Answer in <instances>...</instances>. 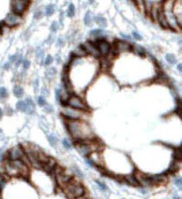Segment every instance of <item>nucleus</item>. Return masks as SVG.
<instances>
[{
    "label": "nucleus",
    "mask_w": 182,
    "mask_h": 199,
    "mask_svg": "<svg viewBox=\"0 0 182 199\" xmlns=\"http://www.w3.org/2000/svg\"><path fill=\"white\" fill-rule=\"evenodd\" d=\"M9 66H10V64H9V63H5V65H4V69H9Z\"/></svg>",
    "instance_id": "nucleus-44"
},
{
    "label": "nucleus",
    "mask_w": 182,
    "mask_h": 199,
    "mask_svg": "<svg viewBox=\"0 0 182 199\" xmlns=\"http://www.w3.org/2000/svg\"><path fill=\"white\" fill-rule=\"evenodd\" d=\"M28 5V0H12L11 6L13 13L18 15H21L25 12Z\"/></svg>",
    "instance_id": "nucleus-6"
},
{
    "label": "nucleus",
    "mask_w": 182,
    "mask_h": 199,
    "mask_svg": "<svg viewBox=\"0 0 182 199\" xmlns=\"http://www.w3.org/2000/svg\"><path fill=\"white\" fill-rule=\"evenodd\" d=\"M23 89L20 86H15L14 88V94L15 95V97L17 98H21L23 96Z\"/></svg>",
    "instance_id": "nucleus-19"
},
{
    "label": "nucleus",
    "mask_w": 182,
    "mask_h": 199,
    "mask_svg": "<svg viewBox=\"0 0 182 199\" xmlns=\"http://www.w3.org/2000/svg\"><path fill=\"white\" fill-rule=\"evenodd\" d=\"M95 46L98 48V51L99 53H101V55L103 56H107L108 54H109L111 49H110V45L108 44L107 41H105L104 39H101V38H98L96 43H95Z\"/></svg>",
    "instance_id": "nucleus-10"
},
{
    "label": "nucleus",
    "mask_w": 182,
    "mask_h": 199,
    "mask_svg": "<svg viewBox=\"0 0 182 199\" xmlns=\"http://www.w3.org/2000/svg\"><path fill=\"white\" fill-rule=\"evenodd\" d=\"M47 139L52 146H55L58 142V139L54 135H47Z\"/></svg>",
    "instance_id": "nucleus-22"
},
{
    "label": "nucleus",
    "mask_w": 182,
    "mask_h": 199,
    "mask_svg": "<svg viewBox=\"0 0 182 199\" xmlns=\"http://www.w3.org/2000/svg\"><path fill=\"white\" fill-rule=\"evenodd\" d=\"M7 157H6L7 160H22L24 159L25 152L23 150V148L21 146H16L13 148L10 151L7 152Z\"/></svg>",
    "instance_id": "nucleus-7"
},
{
    "label": "nucleus",
    "mask_w": 182,
    "mask_h": 199,
    "mask_svg": "<svg viewBox=\"0 0 182 199\" xmlns=\"http://www.w3.org/2000/svg\"><path fill=\"white\" fill-rule=\"evenodd\" d=\"M173 199H180L179 197H173Z\"/></svg>",
    "instance_id": "nucleus-50"
},
{
    "label": "nucleus",
    "mask_w": 182,
    "mask_h": 199,
    "mask_svg": "<svg viewBox=\"0 0 182 199\" xmlns=\"http://www.w3.org/2000/svg\"><path fill=\"white\" fill-rule=\"evenodd\" d=\"M43 54H44V53H43V51L42 50H37V56L38 57V58H42V56H43Z\"/></svg>",
    "instance_id": "nucleus-39"
},
{
    "label": "nucleus",
    "mask_w": 182,
    "mask_h": 199,
    "mask_svg": "<svg viewBox=\"0 0 182 199\" xmlns=\"http://www.w3.org/2000/svg\"><path fill=\"white\" fill-rule=\"evenodd\" d=\"M84 22L86 26H90L92 24V16H91V13L87 12L84 18Z\"/></svg>",
    "instance_id": "nucleus-21"
},
{
    "label": "nucleus",
    "mask_w": 182,
    "mask_h": 199,
    "mask_svg": "<svg viewBox=\"0 0 182 199\" xmlns=\"http://www.w3.org/2000/svg\"><path fill=\"white\" fill-rule=\"evenodd\" d=\"M63 191L68 198L75 199L84 196V188L80 182L76 180L75 178H72L67 185L63 188Z\"/></svg>",
    "instance_id": "nucleus-3"
},
{
    "label": "nucleus",
    "mask_w": 182,
    "mask_h": 199,
    "mask_svg": "<svg viewBox=\"0 0 182 199\" xmlns=\"http://www.w3.org/2000/svg\"><path fill=\"white\" fill-rule=\"evenodd\" d=\"M182 6L181 0H175L173 7H172V13L175 16L177 22L179 26L181 28V20H182Z\"/></svg>",
    "instance_id": "nucleus-13"
},
{
    "label": "nucleus",
    "mask_w": 182,
    "mask_h": 199,
    "mask_svg": "<svg viewBox=\"0 0 182 199\" xmlns=\"http://www.w3.org/2000/svg\"><path fill=\"white\" fill-rule=\"evenodd\" d=\"M41 14H42V13H41V12H37V13H36V14H35V18H36V19H38V18H40Z\"/></svg>",
    "instance_id": "nucleus-42"
},
{
    "label": "nucleus",
    "mask_w": 182,
    "mask_h": 199,
    "mask_svg": "<svg viewBox=\"0 0 182 199\" xmlns=\"http://www.w3.org/2000/svg\"><path fill=\"white\" fill-rule=\"evenodd\" d=\"M178 69H179L180 71H182V66H181V64H179V66H178Z\"/></svg>",
    "instance_id": "nucleus-46"
},
{
    "label": "nucleus",
    "mask_w": 182,
    "mask_h": 199,
    "mask_svg": "<svg viewBox=\"0 0 182 199\" xmlns=\"http://www.w3.org/2000/svg\"><path fill=\"white\" fill-rule=\"evenodd\" d=\"M45 111L47 113H50L53 111V108L50 106V105H46V108H45Z\"/></svg>",
    "instance_id": "nucleus-38"
},
{
    "label": "nucleus",
    "mask_w": 182,
    "mask_h": 199,
    "mask_svg": "<svg viewBox=\"0 0 182 199\" xmlns=\"http://www.w3.org/2000/svg\"><path fill=\"white\" fill-rule=\"evenodd\" d=\"M2 116H3V111H2V109L0 108V117H1Z\"/></svg>",
    "instance_id": "nucleus-48"
},
{
    "label": "nucleus",
    "mask_w": 182,
    "mask_h": 199,
    "mask_svg": "<svg viewBox=\"0 0 182 199\" xmlns=\"http://www.w3.org/2000/svg\"><path fill=\"white\" fill-rule=\"evenodd\" d=\"M63 45H64V44H63V39L59 38V39H58V46H63Z\"/></svg>",
    "instance_id": "nucleus-43"
},
{
    "label": "nucleus",
    "mask_w": 182,
    "mask_h": 199,
    "mask_svg": "<svg viewBox=\"0 0 182 199\" xmlns=\"http://www.w3.org/2000/svg\"><path fill=\"white\" fill-rule=\"evenodd\" d=\"M123 179H124V180L128 185H131V186L137 187L140 185V184H139V182H138V180H137V179L135 178V176L134 175H132V174H130V175H126V176H124Z\"/></svg>",
    "instance_id": "nucleus-15"
},
{
    "label": "nucleus",
    "mask_w": 182,
    "mask_h": 199,
    "mask_svg": "<svg viewBox=\"0 0 182 199\" xmlns=\"http://www.w3.org/2000/svg\"><path fill=\"white\" fill-rule=\"evenodd\" d=\"M134 176L135 178L137 179V180H138L139 184H141L142 186H151V185H154L151 176H149V175L141 173V172H139V171H136Z\"/></svg>",
    "instance_id": "nucleus-11"
},
{
    "label": "nucleus",
    "mask_w": 182,
    "mask_h": 199,
    "mask_svg": "<svg viewBox=\"0 0 182 199\" xmlns=\"http://www.w3.org/2000/svg\"><path fill=\"white\" fill-rule=\"evenodd\" d=\"M62 144H63V146L65 147L66 148H71L70 143L67 141V139H63V141H62Z\"/></svg>",
    "instance_id": "nucleus-35"
},
{
    "label": "nucleus",
    "mask_w": 182,
    "mask_h": 199,
    "mask_svg": "<svg viewBox=\"0 0 182 199\" xmlns=\"http://www.w3.org/2000/svg\"><path fill=\"white\" fill-rule=\"evenodd\" d=\"M7 96V90L5 87L0 88V98H6Z\"/></svg>",
    "instance_id": "nucleus-27"
},
{
    "label": "nucleus",
    "mask_w": 182,
    "mask_h": 199,
    "mask_svg": "<svg viewBox=\"0 0 182 199\" xmlns=\"http://www.w3.org/2000/svg\"><path fill=\"white\" fill-rule=\"evenodd\" d=\"M89 2H90L91 4H93V3L94 2V0H89Z\"/></svg>",
    "instance_id": "nucleus-49"
},
{
    "label": "nucleus",
    "mask_w": 182,
    "mask_h": 199,
    "mask_svg": "<svg viewBox=\"0 0 182 199\" xmlns=\"http://www.w3.org/2000/svg\"><path fill=\"white\" fill-rule=\"evenodd\" d=\"M95 182L98 184V186L100 187V188H101V190H106L107 189V187H106V185L104 184V183H102V182H101L100 180H95Z\"/></svg>",
    "instance_id": "nucleus-28"
},
{
    "label": "nucleus",
    "mask_w": 182,
    "mask_h": 199,
    "mask_svg": "<svg viewBox=\"0 0 182 199\" xmlns=\"http://www.w3.org/2000/svg\"><path fill=\"white\" fill-rule=\"evenodd\" d=\"M132 51H133L134 53H136L138 55H140L141 57H144L146 55L145 50L141 46H132Z\"/></svg>",
    "instance_id": "nucleus-17"
},
{
    "label": "nucleus",
    "mask_w": 182,
    "mask_h": 199,
    "mask_svg": "<svg viewBox=\"0 0 182 199\" xmlns=\"http://www.w3.org/2000/svg\"><path fill=\"white\" fill-rule=\"evenodd\" d=\"M17 59V57H16V55H12V56H10V58H9V60L11 62H14L15 60Z\"/></svg>",
    "instance_id": "nucleus-41"
},
{
    "label": "nucleus",
    "mask_w": 182,
    "mask_h": 199,
    "mask_svg": "<svg viewBox=\"0 0 182 199\" xmlns=\"http://www.w3.org/2000/svg\"><path fill=\"white\" fill-rule=\"evenodd\" d=\"M22 63H23V68H24L25 69H28V68H29V66H30V62H29V61H28V60H23V62H22Z\"/></svg>",
    "instance_id": "nucleus-36"
},
{
    "label": "nucleus",
    "mask_w": 182,
    "mask_h": 199,
    "mask_svg": "<svg viewBox=\"0 0 182 199\" xmlns=\"http://www.w3.org/2000/svg\"><path fill=\"white\" fill-rule=\"evenodd\" d=\"M54 5H49L47 7H46V14L47 15V16H51L53 13H54V10H55V8H54Z\"/></svg>",
    "instance_id": "nucleus-23"
},
{
    "label": "nucleus",
    "mask_w": 182,
    "mask_h": 199,
    "mask_svg": "<svg viewBox=\"0 0 182 199\" xmlns=\"http://www.w3.org/2000/svg\"><path fill=\"white\" fill-rule=\"evenodd\" d=\"M114 51L116 54L122 53H127L132 51V45L126 41L116 40L114 43Z\"/></svg>",
    "instance_id": "nucleus-8"
},
{
    "label": "nucleus",
    "mask_w": 182,
    "mask_h": 199,
    "mask_svg": "<svg viewBox=\"0 0 182 199\" xmlns=\"http://www.w3.org/2000/svg\"><path fill=\"white\" fill-rule=\"evenodd\" d=\"M37 102H38V104L40 105V106H44V105H46V100L44 99V97H38L37 98Z\"/></svg>",
    "instance_id": "nucleus-31"
},
{
    "label": "nucleus",
    "mask_w": 182,
    "mask_h": 199,
    "mask_svg": "<svg viewBox=\"0 0 182 199\" xmlns=\"http://www.w3.org/2000/svg\"><path fill=\"white\" fill-rule=\"evenodd\" d=\"M175 184L179 187L180 188H182V179L180 178H175Z\"/></svg>",
    "instance_id": "nucleus-32"
},
{
    "label": "nucleus",
    "mask_w": 182,
    "mask_h": 199,
    "mask_svg": "<svg viewBox=\"0 0 182 199\" xmlns=\"http://www.w3.org/2000/svg\"><path fill=\"white\" fill-rule=\"evenodd\" d=\"M103 34V31L101 29H94V30H92L91 31V35L93 36V37H97L98 38H100Z\"/></svg>",
    "instance_id": "nucleus-26"
},
{
    "label": "nucleus",
    "mask_w": 182,
    "mask_h": 199,
    "mask_svg": "<svg viewBox=\"0 0 182 199\" xmlns=\"http://www.w3.org/2000/svg\"><path fill=\"white\" fill-rule=\"evenodd\" d=\"M67 131L75 142H80L86 139H95V136L91 126L83 120H67L66 122Z\"/></svg>",
    "instance_id": "nucleus-1"
},
{
    "label": "nucleus",
    "mask_w": 182,
    "mask_h": 199,
    "mask_svg": "<svg viewBox=\"0 0 182 199\" xmlns=\"http://www.w3.org/2000/svg\"><path fill=\"white\" fill-rule=\"evenodd\" d=\"M82 47L84 48V50L85 51L86 54H90L91 56L94 57V58H100L101 57V53H99L98 48L95 46L94 43L92 42H85Z\"/></svg>",
    "instance_id": "nucleus-12"
},
{
    "label": "nucleus",
    "mask_w": 182,
    "mask_h": 199,
    "mask_svg": "<svg viewBox=\"0 0 182 199\" xmlns=\"http://www.w3.org/2000/svg\"><path fill=\"white\" fill-rule=\"evenodd\" d=\"M61 115L67 120H78L83 117L82 110L73 108L71 107H63L61 110Z\"/></svg>",
    "instance_id": "nucleus-5"
},
{
    "label": "nucleus",
    "mask_w": 182,
    "mask_h": 199,
    "mask_svg": "<svg viewBox=\"0 0 182 199\" xmlns=\"http://www.w3.org/2000/svg\"><path fill=\"white\" fill-rule=\"evenodd\" d=\"M122 37L123 38H127V39H130V37H129L128 35H125V34H121Z\"/></svg>",
    "instance_id": "nucleus-45"
},
{
    "label": "nucleus",
    "mask_w": 182,
    "mask_h": 199,
    "mask_svg": "<svg viewBox=\"0 0 182 199\" xmlns=\"http://www.w3.org/2000/svg\"><path fill=\"white\" fill-rule=\"evenodd\" d=\"M85 55H86V53L84 50V48L82 46H79L76 49H75L74 53L72 54V58H81V57H84Z\"/></svg>",
    "instance_id": "nucleus-16"
},
{
    "label": "nucleus",
    "mask_w": 182,
    "mask_h": 199,
    "mask_svg": "<svg viewBox=\"0 0 182 199\" xmlns=\"http://www.w3.org/2000/svg\"><path fill=\"white\" fill-rule=\"evenodd\" d=\"M132 36H133V38H134L135 39L137 40H141L142 39V37L141 36V34H139L138 32H132Z\"/></svg>",
    "instance_id": "nucleus-33"
},
{
    "label": "nucleus",
    "mask_w": 182,
    "mask_h": 199,
    "mask_svg": "<svg viewBox=\"0 0 182 199\" xmlns=\"http://www.w3.org/2000/svg\"><path fill=\"white\" fill-rule=\"evenodd\" d=\"M4 173L9 177L27 178L29 170L22 160H7L4 165Z\"/></svg>",
    "instance_id": "nucleus-2"
},
{
    "label": "nucleus",
    "mask_w": 182,
    "mask_h": 199,
    "mask_svg": "<svg viewBox=\"0 0 182 199\" xmlns=\"http://www.w3.org/2000/svg\"><path fill=\"white\" fill-rule=\"evenodd\" d=\"M58 23L56 22V21H54L53 23H52V25H51V31H53V32H55L57 29H58Z\"/></svg>",
    "instance_id": "nucleus-29"
},
{
    "label": "nucleus",
    "mask_w": 182,
    "mask_h": 199,
    "mask_svg": "<svg viewBox=\"0 0 182 199\" xmlns=\"http://www.w3.org/2000/svg\"><path fill=\"white\" fill-rule=\"evenodd\" d=\"M95 21H96V23L98 24V25H100L101 28H104V27L107 26V20L104 18V17H102V16H96L95 17Z\"/></svg>",
    "instance_id": "nucleus-18"
},
{
    "label": "nucleus",
    "mask_w": 182,
    "mask_h": 199,
    "mask_svg": "<svg viewBox=\"0 0 182 199\" xmlns=\"http://www.w3.org/2000/svg\"><path fill=\"white\" fill-rule=\"evenodd\" d=\"M52 62H53V57L51 55H48L47 57L46 58V60H45L46 65H50Z\"/></svg>",
    "instance_id": "nucleus-30"
},
{
    "label": "nucleus",
    "mask_w": 182,
    "mask_h": 199,
    "mask_svg": "<svg viewBox=\"0 0 182 199\" xmlns=\"http://www.w3.org/2000/svg\"><path fill=\"white\" fill-rule=\"evenodd\" d=\"M56 97H57V100H61V98H62V95H61V92L60 89H58L57 91H56Z\"/></svg>",
    "instance_id": "nucleus-37"
},
{
    "label": "nucleus",
    "mask_w": 182,
    "mask_h": 199,
    "mask_svg": "<svg viewBox=\"0 0 182 199\" xmlns=\"http://www.w3.org/2000/svg\"><path fill=\"white\" fill-rule=\"evenodd\" d=\"M16 60H17V61H16V64H17V66H18V65H20V63L22 62V57L20 55L19 57H17V59H16Z\"/></svg>",
    "instance_id": "nucleus-40"
},
{
    "label": "nucleus",
    "mask_w": 182,
    "mask_h": 199,
    "mask_svg": "<svg viewBox=\"0 0 182 199\" xmlns=\"http://www.w3.org/2000/svg\"><path fill=\"white\" fill-rule=\"evenodd\" d=\"M20 21H21L20 15L12 13H9L6 16V20H5V24L8 27H14L20 24Z\"/></svg>",
    "instance_id": "nucleus-14"
},
{
    "label": "nucleus",
    "mask_w": 182,
    "mask_h": 199,
    "mask_svg": "<svg viewBox=\"0 0 182 199\" xmlns=\"http://www.w3.org/2000/svg\"><path fill=\"white\" fill-rule=\"evenodd\" d=\"M66 101H67V106L71 107L76 109L82 110V111H86L89 109L84 100L76 94H70L68 98L66 100Z\"/></svg>",
    "instance_id": "nucleus-4"
},
{
    "label": "nucleus",
    "mask_w": 182,
    "mask_h": 199,
    "mask_svg": "<svg viewBox=\"0 0 182 199\" xmlns=\"http://www.w3.org/2000/svg\"><path fill=\"white\" fill-rule=\"evenodd\" d=\"M75 15V7L73 4L69 5L68 9H67V16L68 17H73Z\"/></svg>",
    "instance_id": "nucleus-25"
},
{
    "label": "nucleus",
    "mask_w": 182,
    "mask_h": 199,
    "mask_svg": "<svg viewBox=\"0 0 182 199\" xmlns=\"http://www.w3.org/2000/svg\"><path fill=\"white\" fill-rule=\"evenodd\" d=\"M166 60L168 61L170 64H175L176 61H177L175 56L172 55V54H166Z\"/></svg>",
    "instance_id": "nucleus-24"
},
{
    "label": "nucleus",
    "mask_w": 182,
    "mask_h": 199,
    "mask_svg": "<svg viewBox=\"0 0 182 199\" xmlns=\"http://www.w3.org/2000/svg\"><path fill=\"white\" fill-rule=\"evenodd\" d=\"M75 199H87L85 197H84V196H82V197H77V198H75Z\"/></svg>",
    "instance_id": "nucleus-47"
},
{
    "label": "nucleus",
    "mask_w": 182,
    "mask_h": 199,
    "mask_svg": "<svg viewBox=\"0 0 182 199\" xmlns=\"http://www.w3.org/2000/svg\"><path fill=\"white\" fill-rule=\"evenodd\" d=\"M48 75H50L51 77H54V75L56 74V69H54V68H52V69H50L49 70L47 71Z\"/></svg>",
    "instance_id": "nucleus-34"
},
{
    "label": "nucleus",
    "mask_w": 182,
    "mask_h": 199,
    "mask_svg": "<svg viewBox=\"0 0 182 199\" xmlns=\"http://www.w3.org/2000/svg\"><path fill=\"white\" fill-rule=\"evenodd\" d=\"M73 178V176L69 173H67L64 171H62L61 173L55 174V179L57 184L60 187H61L62 188L67 185V183L71 180V179Z\"/></svg>",
    "instance_id": "nucleus-9"
},
{
    "label": "nucleus",
    "mask_w": 182,
    "mask_h": 199,
    "mask_svg": "<svg viewBox=\"0 0 182 199\" xmlns=\"http://www.w3.org/2000/svg\"><path fill=\"white\" fill-rule=\"evenodd\" d=\"M16 108H17V109H19L20 111L26 113V110H27V104H26V102L23 101V100H19V101L16 103Z\"/></svg>",
    "instance_id": "nucleus-20"
}]
</instances>
